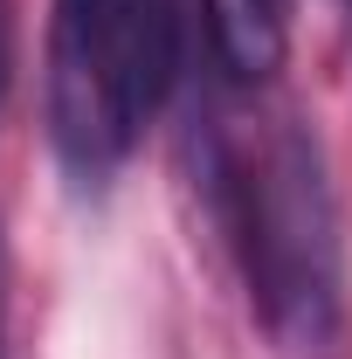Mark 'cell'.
Returning a JSON list of instances; mask_svg holds the SVG:
<instances>
[{
	"label": "cell",
	"mask_w": 352,
	"mask_h": 359,
	"mask_svg": "<svg viewBox=\"0 0 352 359\" xmlns=\"http://www.w3.org/2000/svg\"><path fill=\"white\" fill-rule=\"evenodd\" d=\"M180 0H55L48 97L76 166L118 159L173 83Z\"/></svg>",
	"instance_id": "1"
},
{
	"label": "cell",
	"mask_w": 352,
	"mask_h": 359,
	"mask_svg": "<svg viewBox=\"0 0 352 359\" xmlns=\"http://www.w3.org/2000/svg\"><path fill=\"white\" fill-rule=\"evenodd\" d=\"M242 249L269 325L304 346H325L339 311V215L318 138L304 125H283L242 173Z\"/></svg>",
	"instance_id": "2"
},
{
	"label": "cell",
	"mask_w": 352,
	"mask_h": 359,
	"mask_svg": "<svg viewBox=\"0 0 352 359\" xmlns=\"http://www.w3.org/2000/svg\"><path fill=\"white\" fill-rule=\"evenodd\" d=\"M290 14L297 0H208V35L235 83H263L290 55Z\"/></svg>",
	"instance_id": "3"
},
{
	"label": "cell",
	"mask_w": 352,
	"mask_h": 359,
	"mask_svg": "<svg viewBox=\"0 0 352 359\" xmlns=\"http://www.w3.org/2000/svg\"><path fill=\"white\" fill-rule=\"evenodd\" d=\"M7 35H14V14H7V0H0V97H7V62H14V55H7Z\"/></svg>",
	"instance_id": "4"
}]
</instances>
